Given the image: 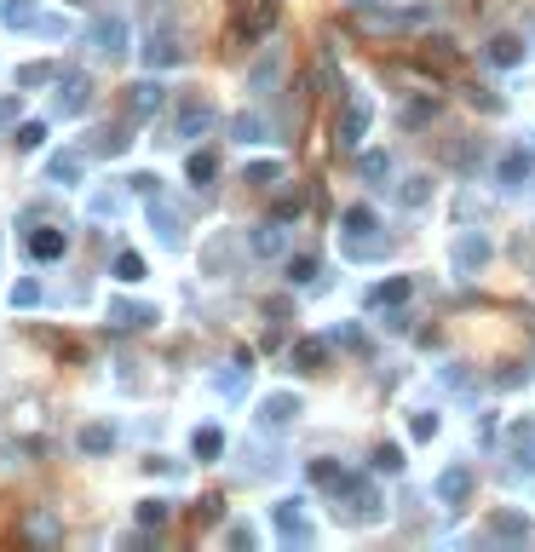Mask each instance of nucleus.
I'll list each match as a JSON object with an SVG mask.
<instances>
[{
    "mask_svg": "<svg viewBox=\"0 0 535 552\" xmlns=\"http://www.w3.org/2000/svg\"><path fill=\"white\" fill-rule=\"evenodd\" d=\"M369 121H374L369 92H351L346 98V116H339V144H346V150H357V144L369 139Z\"/></svg>",
    "mask_w": 535,
    "mask_h": 552,
    "instance_id": "obj_1",
    "label": "nucleus"
},
{
    "mask_svg": "<svg viewBox=\"0 0 535 552\" xmlns=\"http://www.w3.org/2000/svg\"><path fill=\"white\" fill-rule=\"evenodd\" d=\"M530 179H535V150H507L501 167H495V184L501 190H524Z\"/></svg>",
    "mask_w": 535,
    "mask_h": 552,
    "instance_id": "obj_2",
    "label": "nucleus"
},
{
    "mask_svg": "<svg viewBox=\"0 0 535 552\" xmlns=\"http://www.w3.org/2000/svg\"><path fill=\"white\" fill-rule=\"evenodd\" d=\"M271 23H276V0H253V6H242V18H236V41H260Z\"/></svg>",
    "mask_w": 535,
    "mask_h": 552,
    "instance_id": "obj_3",
    "label": "nucleus"
},
{
    "mask_svg": "<svg viewBox=\"0 0 535 552\" xmlns=\"http://www.w3.org/2000/svg\"><path fill=\"white\" fill-rule=\"evenodd\" d=\"M294 414H299V397H294V391H271V397L260 403V426H271V432L294 426Z\"/></svg>",
    "mask_w": 535,
    "mask_h": 552,
    "instance_id": "obj_4",
    "label": "nucleus"
},
{
    "mask_svg": "<svg viewBox=\"0 0 535 552\" xmlns=\"http://www.w3.org/2000/svg\"><path fill=\"white\" fill-rule=\"evenodd\" d=\"M483 265H490V236H478V230H472V236H460V248H455V271L472 276V271H483Z\"/></svg>",
    "mask_w": 535,
    "mask_h": 552,
    "instance_id": "obj_5",
    "label": "nucleus"
},
{
    "mask_svg": "<svg viewBox=\"0 0 535 552\" xmlns=\"http://www.w3.org/2000/svg\"><path fill=\"white\" fill-rule=\"evenodd\" d=\"M432 495L443 500V507H460V500L472 495V472H467V466H449V472L432 484Z\"/></svg>",
    "mask_w": 535,
    "mask_h": 552,
    "instance_id": "obj_6",
    "label": "nucleus"
},
{
    "mask_svg": "<svg viewBox=\"0 0 535 552\" xmlns=\"http://www.w3.org/2000/svg\"><path fill=\"white\" fill-rule=\"evenodd\" d=\"M29 253H35V260H64V253H69V236L58 225H41L29 236Z\"/></svg>",
    "mask_w": 535,
    "mask_h": 552,
    "instance_id": "obj_7",
    "label": "nucleus"
},
{
    "mask_svg": "<svg viewBox=\"0 0 535 552\" xmlns=\"http://www.w3.org/2000/svg\"><path fill=\"white\" fill-rule=\"evenodd\" d=\"M483 58H490L495 69H513V64H524V35H495V41H490V52H483Z\"/></svg>",
    "mask_w": 535,
    "mask_h": 552,
    "instance_id": "obj_8",
    "label": "nucleus"
},
{
    "mask_svg": "<svg viewBox=\"0 0 535 552\" xmlns=\"http://www.w3.org/2000/svg\"><path fill=\"white\" fill-rule=\"evenodd\" d=\"M156 323V305H127V300H109V328H144Z\"/></svg>",
    "mask_w": 535,
    "mask_h": 552,
    "instance_id": "obj_9",
    "label": "nucleus"
},
{
    "mask_svg": "<svg viewBox=\"0 0 535 552\" xmlns=\"http://www.w3.org/2000/svg\"><path fill=\"white\" fill-rule=\"evenodd\" d=\"M490 530L501 535V541H530V518H518V512H490Z\"/></svg>",
    "mask_w": 535,
    "mask_h": 552,
    "instance_id": "obj_10",
    "label": "nucleus"
},
{
    "mask_svg": "<svg viewBox=\"0 0 535 552\" xmlns=\"http://www.w3.org/2000/svg\"><path fill=\"white\" fill-rule=\"evenodd\" d=\"M121 41H127V23H121V18H104L99 29H92V46H99L104 58H116V52H121Z\"/></svg>",
    "mask_w": 535,
    "mask_h": 552,
    "instance_id": "obj_11",
    "label": "nucleus"
},
{
    "mask_svg": "<svg viewBox=\"0 0 535 552\" xmlns=\"http://www.w3.org/2000/svg\"><path fill=\"white\" fill-rule=\"evenodd\" d=\"M323 357H328V346H323V340H294V351H288V363H294V368H306V374H317Z\"/></svg>",
    "mask_w": 535,
    "mask_h": 552,
    "instance_id": "obj_12",
    "label": "nucleus"
},
{
    "mask_svg": "<svg viewBox=\"0 0 535 552\" xmlns=\"http://www.w3.org/2000/svg\"><path fill=\"white\" fill-rule=\"evenodd\" d=\"M420 64H427V69H443V76H449V69H460V52H455L449 41H427V46H420Z\"/></svg>",
    "mask_w": 535,
    "mask_h": 552,
    "instance_id": "obj_13",
    "label": "nucleus"
},
{
    "mask_svg": "<svg viewBox=\"0 0 535 552\" xmlns=\"http://www.w3.org/2000/svg\"><path fill=\"white\" fill-rule=\"evenodd\" d=\"M109 449H116L109 426H81V455H109Z\"/></svg>",
    "mask_w": 535,
    "mask_h": 552,
    "instance_id": "obj_14",
    "label": "nucleus"
},
{
    "mask_svg": "<svg viewBox=\"0 0 535 552\" xmlns=\"http://www.w3.org/2000/svg\"><path fill=\"white\" fill-rule=\"evenodd\" d=\"M369 300H374V305H403V300H409V276H392V282H380V288H374Z\"/></svg>",
    "mask_w": 535,
    "mask_h": 552,
    "instance_id": "obj_15",
    "label": "nucleus"
},
{
    "mask_svg": "<svg viewBox=\"0 0 535 552\" xmlns=\"http://www.w3.org/2000/svg\"><path fill=\"white\" fill-rule=\"evenodd\" d=\"M202 127H208V104H185V116H179V139H196Z\"/></svg>",
    "mask_w": 535,
    "mask_h": 552,
    "instance_id": "obj_16",
    "label": "nucleus"
},
{
    "mask_svg": "<svg viewBox=\"0 0 535 552\" xmlns=\"http://www.w3.org/2000/svg\"><path fill=\"white\" fill-rule=\"evenodd\" d=\"M190 449H196V460H213V455H219V449H225V437H219V432H213V426H202V432H196V437H190Z\"/></svg>",
    "mask_w": 535,
    "mask_h": 552,
    "instance_id": "obj_17",
    "label": "nucleus"
},
{
    "mask_svg": "<svg viewBox=\"0 0 535 552\" xmlns=\"http://www.w3.org/2000/svg\"><path fill=\"white\" fill-rule=\"evenodd\" d=\"M339 225H346L351 236H369V230H374V207H346V219H339Z\"/></svg>",
    "mask_w": 535,
    "mask_h": 552,
    "instance_id": "obj_18",
    "label": "nucleus"
},
{
    "mask_svg": "<svg viewBox=\"0 0 535 552\" xmlns=\"http://www.w3.org/2000/svg\"><path fill=\"white\" fill-rule=\"evenodd\" d=\"M253 253H265V260H271V253H283V230H276V225H260V230H253Z\"/></svg>",
    "mask_w": 535,
    "mask_h": 552,
    "instance_id": "obj_19",
    "label": "nucleus"
},
{
    "mask_svg": "<svg viewBox=\"0 0 535 552\" xmlns=\"http://www.w3.org/2000/svg\"><path fill=\"white\" fill-rule=\"evenodd\" d=\"M162 104V81H144V87H132V116H144V109Z\"/></svg>",
    "mask_w": 535,
    "mask_h": 552,
    "instance_id": "obj_20",
    "label": "nucleus"
},
{
    "mask_svg": "<svg viewBox=\"0 0 535 552\" xmlns=\"http://www.w3.org/2000/svg\"><path fill=\"white\" fill-rule=\"evenodd\" d=\"M283 271H288V282L299 288V282H311V276H317V260H311V253H294V260H288Z\"/></svg>",
    "mask_w": 535,
    "mask_h": 552,
    "instance_id": "obj_21",
    "label": "nucleus"
},
{
    "mask_svg": "<svg viewBox=\"0 0 535 552\" xmlns=\"http://www.w3.org/2000/svg\"><path fill=\"white\" fill-rule=\"evenodd\" d=\"M185 173H190V184H208V179L219 173V162H213L208 150H202V156H190V162H185Z\"/></svg>",
    "mask_w": 535,
    "mask_h": 552,
    "instance_id": "obj_22",
    "label": "nucleus"
},
{
    "mask_svg": "<svg viewBox=\"0 0 535 552\" xmlns=\"http://www.w3.org/2000/svg\"><path fill=\"white\" fill-rule=\"evenodd\" d=\"M374 472H403V449L380 444V449H374Z\"/></svg>",
    "mask_w": 535,
    "mask_h": 552,
    "instance_id": "obj_23",
    "label": "nucleus"
},
{
    "mask_svg": "<svg viewBox=\"0 0 535 552\" xmlns=\"http://www.w3.org/2000/svg\"><path fill=\"white\" fill-rule=\"evenodd\" d=\"M306 202H311L306 190H288L283 202H276V219H299V213H306Z\"/></svg>",
    "mask_w": 535,
    "mask_h": 552,
    "instance_id": "obj_24",
    "label": "nucleus"
},
{
    "mask_svg": "<svg viewBox=\"0 0 535 552\" xmlns=\"http://www.w3.org/2000/svg\"><path fill=\"white\" fill-rule=\"evenodd\" d=\"M150 225H162V242H167V248L179 242V219L167 213V207H150Z\"/></svg>",
    "mask_w": 535,
    "mask_h": 552,
    "instance_id": "obj_25",
    "label": "nucleus"
},
{
    "mask_svg": "<svg viewBox=\"0 0 535 552\" xmlns=\"http://www.w3.org/2000/svg\"><path fill=\"white\" fill-rule=\"evenodd\" d=\"M144 58H150V69H156V64H179L185 52H179L173 41H150V52H144Z\"/></svg>",
    "mask_w": 535,
    "mask_h": 552,
    "instance_id": "obj_26",
    "label": "nucleus"
},
{
    "mask_svg": "<svg viewBox=\"0 0 535 552\" xmlns=\"http://www.w3.org/2000/svg\"><path fill=\"white\" fill-rule=\"evenodd\" d=\"M116 276L121 282H144V260H139V253H121V260H116Z\"/></svg>",
    "mask_w": 535,
    "mask_h": 552,
    "instance_id": "obj_27",
    "label": "nucleus"
},
{
    "mask_svg": "<svg viewBox=\"0 0 535 552\" xmlns=\"http://www.w3.org/2000/svg\"><path fill=\"white\" fill-rule=\"evenodd\" d=\"M6 300H12V311H29V305L41 300V288H35V282H18V288H12Z\"/></svg>",
    "mask_w": 535,
    "mask_h": 552,
    "instance_id": "obj_28",
    "label": "nucleus"
},
{
    "mask_svg": "<svg viewBox=\"0 0 535 552\" xmlns=\"http://www.w3.org/2000/svg\"><path fill=\"white\" fill-rule=\"evenodd\" d=\"M248 179L253 184H276L283 179V162H248Z\"/></svg>",
    "mask_w": 535,
    "mask_h": 552,
    "instance_id": "obj_29",
    "label": "nucleus"
},
{
    "mask_svg": "<svg viewBox=\"0 0 535 552\" xmlns=\"http://www.w3.org/2000/svg\"><path fill=\"white\" fill-rule=\"evenodd\" d=\"M58 69L52 64H29V69H18V87H41V81H52Z\"/></svg>",
    "mask_w": 535,
    "mask_h": 552,
    "instance_id": "obj_30",
    "label": "nucleus"
},
{
    "mask_svg": "<svg viewBox=\"0 0 535 552\" xmlns=\"http://www.w3.org/2000/svg\"><path fill=\"white\" fill-rule=\"evenodd\" d=\"M64 92H69L64 98V116H81V109H87V81H69Z\"/></svg>",
    "mask_w": 535,
    "mask_h": 552,
    "instance_id": "obj_31",
    "label": "nucleus"
},
{
    "mask_svg": "<svg viewBox=\"0 0 535 552\" xmlns=\"http://www.w3.org/2000/svg\"><path fill=\"white\" fill-rule=\"evenodd\" d=\"M427 196H432V179H409L403 184V202L409 207H427Z\"/></svg>",
    "mask_w": 535,
    "mask_h": 552,
    "instance_id": "obj_32",
    "label": "nucleus"
},
{
    "mask_svg": "<svg viewBox=\"0 0 535 552\" xmlns=\"http://www.w3.org/2000/svg\"><path fill=\"white\" fill-rule=\"evenodd\" d=\"M139 524H167V500H139Z\"/></svg>",
    "mask_w": 535,
    "mask_h": 552,
    "instance_id": "obj_33",
    "label": "nucleus"
},
{
    "mask_svg": "<svg viewBox=\"0 0 535 552\" xmlns=\"http://www.w3.org/2000/svg\"><path fill=\"white\" fill-rule=\"evenodd\" d=\"M41 139H46V127H41V121H29V127H18V150H41Z\"/></svg>",
    "mask_w": 535,
    "mask_h": 552,
    "instance_id": "obj_34",
    "label": "nucleus"
},
{
    "mask_svg": "<svg viewBox=\"0 0 535 552\" xmlns=\"http://www.w3.org/2000/svg\"><path fill=\"white\" fill-rule=\"evenodd\" d=\"M432 116H437V98H432V104H409V109H403V121H409V127H427Z\"/></svg>",
    "mask_w": 535,
    "mask_h": 552,
    "instance_id": "obj_35",
    "label": "nucleus"
},
{
    "mask_svg": "<svg viewBox=\"0 0 535 552\" xmlns=\"http://www.w3.org/2000/svg\"><path fill=\"white\" fill-rule=\"evenodd\" d=\"M76 173H81V162H76V156H58V162H52V179H58V184H69Z\"/></svg>",
    "mask_w": 535,
    "mask_h": 552,
    "instance_id": "obj_36",
    "label": "nucleus"
},
{
    "mask_svg": "<svg viewBox=\"0 0 535 552\" xmlns=\"http://www.w3.org/2000/svg\"><path fill=\"white\" fill-rule=\"evenodd\" d=\"M437 426H443L437 414H415V437H420V444H432V437H437Z\"/></svg>",
    "mask_w": 535,
    "mask_h": 552,
    "instance_id": "obj_37",
    "label": "nucleus"
},
{
    "mask_svg": "<svg viewBox=\"0 0 535 552\" xmlns=\"http://www.w3.org/2000/svg\"><path fill=\"white\" fill-rule=\"evenodd\" d=\"M219 507H225V500H219V495L196 500V524H219Z\"/></svg>",
    "mask_w": 535,
    "mask_h": 552,
    "instance_id": "obj_38",
    "label": "nucleus"
},
{
    "mask_svg": "<svg viewBox=\"0 0 535 552\" xmlns=\"http://www.w3.org/2000/svg\"><path fill=\"white\" fill-rule=\"evenodd\" d=\"M386 167H392L386 156H363V179H386Z\"/></svg>",
    "mask_w": 535,
    "mask_h": 552,
    "instance_id": "obj_39",
    "label": "nucleus"
},
{
    "mask_svg": "<svg viewBox=\"0 0 535 552\" xmlns=\"http://www.w3.org/2000/svg\"><path fill=\"white\" fill-rule=\"evenodd\" d=\"M6 121H18V92H12V98H0V127H6Z\"/></svg>",
    "mask_w": 535,
    "mask_h": 552,
    "instance_id": "obj_40",
    "label": "nucleus"
}]
</instances>
